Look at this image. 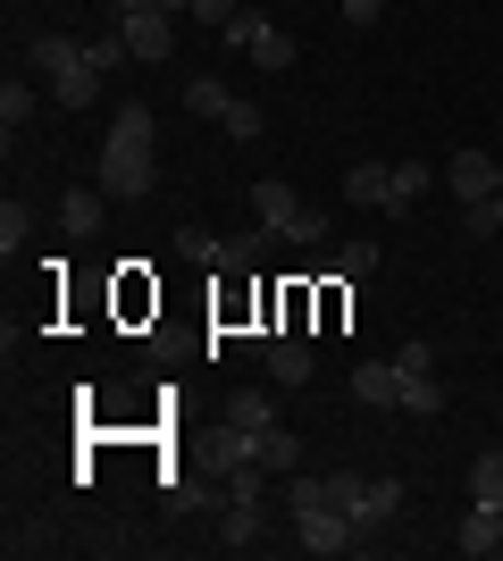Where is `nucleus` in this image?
Instances as JSON below:
<instances>
[{"label":"nucleus","mask_w":503,"mask_h":561,"mask_svg":"<svg viewBox=\"0 0 503 561\" xmlns=\"http://www.w3.org/2000/svg\"><path fill=\"white\" fill-rule=\"evenodd\" d=\"M151 135H160V126H151L144 101H126V110L110 117V135H101V176H93L110 202H144L151 193V176H160V142Z\"/></svg>","instance_id":"f257e3e1"},{"label":"nucleus","mask_w":503,"mask_h":561,"mask_svg":"<svg viewBox=\"0 0 503 561\" xmlns=\"http://www.w3.org/2000/svg\"><path fill=\"white\" fill-rule=\"evenodd\" d=\"M25 68L50 76V101H59V110H93V101H101L93 50H76L68 34H34V43H25Z\"/></svg>","instance_id":"f03ea898"},{"label":"nucleus","mask_w":503,"mask_h":561,"mask_svg":"<svg viewBox=\"0 0 503 561\" xmlns=\"http://www.w3.org/2000/svg\"><path fill=\"white\" fill-rule=\"evenodd\" d=\"M176 252L202 260V268H261L277 252V227H252V234H210V227H176Z\"/></svg>","instance_id":"7ed1b4c3"},{"label":"nucleus","mask_w":503,"mask_h":561,"mask_svg":"<svg viewBox=\"0 0 503 561\" xmlns=\"http://www.w3.org/2000/svg\"><path fill=\"white\" fill-rule=\"evenodd\" d=\"M328 503H335V512H353L361 528H386V519L403 512V478H369V469H335V478H328Z\"/></svg>","instance_id":"20e7f679"},{"label":"nucleus","mask_w":503,"mask_h":561,"mask_svg":"<svg viewBox=\"0 0 503 561\" xmlns=\"http://www.w3.org/2000/svg\"><path fill=\"white\" fill-rule=\"evenodd\" d=\"M252 210H261V227H277L286 243H328V210H311L294 185H277V176H261L252 185Z\"/></svg>","instance_id":"39448f33"},{"label":"nucleus","mask_w":503,"mask_h":561,"mask_svg":"<svg viewBox=\"0 0 503 561\" xmlns=\"http://www.w3.org/2000/svg\"><path fill=\"white\" fill-rule=\"evenodd\" d=\"M294 519V545H302V553H353L361 537H369V528H361L353 512H335V503H311V512H286Z\"/></svg>","instance_id":"423d86ee"},{"label":"nucleus","mask_w":503,"mask_h":561,"mask_svg":"<svg viewBox=\"0 0 503 561\" xmlns=\"http://www.w3.org/2000/svg\"><path fill=\"white\" fill-rule=\"evenodd\" d=\"M118 43L144 59V68H160L168 50H176V34H168V9H118Z\"/></svg>","instance_id":"0eeeda50"},{"label":"nucleus","mask_w":503,"mask_h":561,"mask_svg":"<svg viewBox=\"0 0 503 561\" xmlns=\"http://www.w3.org/2000/svg\"><path fill=\"white\" fill-rule=\"evenodd\" d=\"M445 185H454L461 202H487V193H503V160L470 142V151H454V160H445Z\"/></svg>","instance_id":"6e6552de"},{"label":"nucleus","mask_w":503,"mask_h":561,"mask_svg":"<svg viewBox=\"0 0 503 561\" xmlns=\"http://www.w3.org/2000/svg\"><path fill=\"white\" fill-rule=\"evenodd\" d=\"M344 202L386 210V202H395V160H353V168H344Z\"/></svg>","instance_id":"1a4fd4ad"},{"label":"nucleus","mask_w":503,"mask_h":561,"mask_svg":"<svg viewBox=\"0 0 503 561\" xmlns=\"http://www.w3.org/2000/svg\"><path fill=\"white\" fill-rule=\"evenodd\" d=\"M454 545H461L470 561L503 553V512H495V503H470V512H461V528H454Z\"/></svg>","instance_id":"9d476101"},{"label":"nucleus","mask_w":503,"mask_h":561,"mask_svg":"<svg viewBox=\"0 0 503 561\" xmlns=\"http://www.w3.org/2000/svg\"><path fill=\"white\" fill-rule=\"evenodd\" d=\"M353 394L378 402V411H403V369H395V360H361V369H353Z\"/></svg>","instance_id":"9b49d317"},{"label":"nucleus","mask_w":503,"mask_h":561,"mask_svg":"<svg viewBox=\"0 0 503 561\" xmlns=\"http://www.w3.org/2000/svg\"><path fill=\"white\" fill-rule=\"evenodd\" d=\"M261 360H268V377H277V386H302V377H311V344H302V335H268V352H261Z\"/></svg>","instance_id":"f8f14e48"},{"label":"nucleus","mask_w":503,"mask_h":561,"mask_svg":"<svg viewBox=\"0 0 503 561\" xmlns=\"http://www.w3.org/2000/svg\"><path fill=\"white\" fill-rule=\"evenodd\" d=\"M261 537H268V512H261V503H227V519H218V545H227V553H252Z\"/></svg>","instance_id":"ddd939ff"},{"label":"nucleus","mask_w":503,"mask_h":561,"mask_svg":"<svg viewBox=\"0 0 503 561\" xmlns=\"http://www.w3.org/2000/svg\"><path fill=\"white\" fill-rule=\"evenodd\" d=\"M252 461L261 469H302V436H294V427H252Z\"/></svg>","instance_id":"4468645a"},{"label":"nucleus","mask_w":503,"mask_h":561,"mask_svg":"<svg viewBox=\"0 0 503 561\" xmlns=\"http://www.w3.org/2000/svg\"><path fill=\"white\" fill-rule=\"evenodd\" d=\"M101 202H110V193H101V185H93V193L76 185L68 202H59V227H68V234H93V227H101Z\"/></svg>","instance_id":"2eb2a0df"},{"label":"nucleus","mask_w":503,"mask_h":561,"mask_svg":"<svg viewBox=\"0 0 503 561\" xmlns=\"http://www.w3.org/2000/svg\"><path fill=\"white\" fill-rule=\"evenodd\" d=\"M252 59H261L268 76H286L294 68V34H286V25H261V34H252Z\"/></svg>","instance_id":"dca6fc26"},{"label":"nucleus","mask_w":503,"mask_h":561,"mask_svg":"<svg viewBox=\"0 0 503 561\" xmlns=\"http://www.w3.org/2000/svg\"><path fill=\"white\" fill-rule=\"evenodd\" d=\"M25 117H34V84H25V76H9V84H0V126H9V142L25 135Z\"/></svg>","instance_id":"f3484780"},{"label":"nucleus","mask_w":503,"mask_h":561,"mask_svg":"<svg viewBox=\"0 0 503 561\" xmlns=\"http://www.w3.org/2000/svg\"><path fill=\"white\" fill-rule=\"evenodd\" d=\"M218 420H236V427H277V402L243 386V394H227V411H218Z\"/></svg>","instance_id":"a211bd4d"},{"label":"nucleus","mask_w":503,"mask_h":561,"mask_svg":"<svg viewBox=\"0 0 503 561\" xmlns=\"http://www.w3.org/2000/svg\"><path fill=\"white\" fill-rule=\"evenodd\" d=\"M185 110L193 117H227V110H236V93H227L218 76H193V84H185Z\"/></svg>","instance_id":"6ab92c4d"},{"label":"nucleus","mask_w":503,"mask_h":561,"mask_svg":"<svg viewBox=\"0 0 503 561\" xmlns=\"http://www.w3.org/2000/svg\"><path fill=\"white\" fill-rule=\"evenodd\" d=\"M461 234H470V243L503 234V193H487V202H461Z\"/></svg>","instance_id":"aec40b11"},{"label":"nucleus","mask_w":503,"mask_h":561,"mask_svg":"<svg viewBox=\"0 0 503 561\" xmlns=\"http://www.w3.org/2000/svg\"><path fill=\"white\" fill-rule=\"evenodd\" d=\"M470 503H495L503 512V453H479V461H470Z\"/></svg>","instance_id":"412c9836"},{"label":"nucleus","mask_w":503,"mask_h":561,"mask_svg":"<svg viewBox=\"0 0 503 561\" xmlns=\"http://www.w3.org/2000/svg\"><path fill=\"white\" fill-rule=\"evenodd\" d=\"M403 411H411V420H436V411H445V386H436V369H428V377H403Z\"/></svg>","instance_id":"4be33fe9"},{"label":"nucleus","mask_w":503,"mask_h":561,"mask_svg":"<svg viewBox=\"0 0 503 561\" xmlns=\"http://www.w3.org/2000/svg\"><path fill=\"white\" fill-rule=\"evenodd\" d=\"M420 193H428V168H420V160H395V202H386V210H411Z\"/></svg>","instance_id":"5701e85b"},{"label":"nucleus","mask_w":503,"mask_h":561,"mask_svg":"<svg viewBox=\"0 0 503 561\" xmlns=\"http://www.w3.org/2000/svg\"><path fill=\"white\" fill-rule=\"evenodd\" d=\"M218 126H227V142H261V110H252L243 93H236V110L218 117Z\"/></svg>","instance_id":"b1692460"},{"label":"nucleus","mask_w":503,"mask_h":561,"mask_svg":"<svg viewBox=\"0 0 503 561\" xmlns=\"http://www.w3.org/2000/svg\"><path fill=\"white\" fill-rule=\"evenodd\" d=\"M261 9H252V0H243V9H236V18H227V25H218V34H227V43H236V50H252V34H261Z\"/></svg>","instance_id":"393cba45"},{"label":"nucleus","mask_w":503,"mask_h":561,"mask_svg":"<svg viewBox=\"0 0 503 561\" xmlns=\"http://www.w3.org/2000/svg\"><path fill=\"white\" fill-rule=\"evenodd\" d=\"M395 369H403V377H428L436 369V344H428V335H411V344L395 352Z\"/></svg>","instance_id":"a878e982"},{"label":"nucleus","mask_w":503,"mask_h":561,"mask_svg":"<svg viewBox=\"0 0 503 561\" xmlns=\"http://www.w3.org/2000/svg\"><path fill=\"white\" fill-rule=\"evenodd\" d=\"M335 268H344V277H353V285H361V277H369V268H378V243H353V252L335 260Z\"/></svg>","instance_id":"bb28decb"},{"label":"nucleus","mask_w":503,"mask_h":561,"mask_svg":"<svg viewBox=\"0 0 503 561\" xmlns=\"http://www.w3.org/2000/svg\"><path fill=\"white\" fill-rule=\"evenodd\" d=\"M84 50H93V68H101V76L118 68V59H135V50H126V43H118V34H101V43H84Z\"/></svg>","instance_id":"cd10ccee"},{"label":"nucleus","mask_w":503,"mask_h":561,"mask_svg":"<svg viewBox=\"0 0 503 561\" xmlns=\"http://www.w3.org/2000/svg\"><path fill=\"white\" fill-rule=\"evenodd\" d=\"M18 243H25V218H18V202H9V210H0V252L18 260Z\"/></svg>","instance_id":"c85d7f7f"},{"label":"nucleus","mask_w":503,"mask_h":561,"mask_svg":"<svg viewBox=\"0 0 503 561\" xmlns=\"http://www.w3.org/2000/svg\"><path fill=\"white\" fill-rule=\"evenodd\" d=\"M386 18V0H344V25H378Z\"/></svg>","instance_id":"c756f323"}]
</instances>
